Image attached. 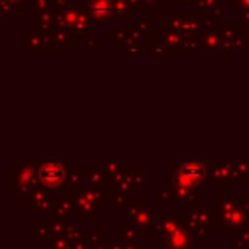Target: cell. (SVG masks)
I'll list each match as a JSON object with an SVG mask.
<instances>
[{"label":"cell","instance_id":"2","mask_svg":"<svg viewBox=\"0 0 249 249\" xmlns=\"http://www.w3.org/2000/svg\"><path fill=\"white\" fill-rule=\"evenodd\" d=\"M201 174H203V169H201L200 164H188V167H184L183 171V178L188 181H198L201 178Z\"/></svg>","mask_w":249,"mask_h":249},{"label":"cell","instance_id":"1","mask_svg":"<svg viewBox=\"0 0 249 249\" xmlns=\"http://www.w3.org/2000/svg\"><path fill=\"white\" fill-rule=\"evenodd\" d=\"M41 178L48 186H58L63 179V167L58 162H46L41 167Z\"/></svg>","mask_w":249,"mask_h":249}]
</instances>
